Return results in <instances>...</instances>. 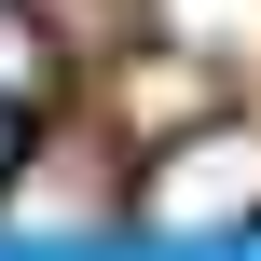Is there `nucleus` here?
Returning <instances> with one entry per match:
<instances>
[{
  "mask_svg": "<svg viewBox=\"0 0 261 261\" xmlns=\"http://www.w3.org/2000/svg\"><path fill=\"white\" fill-rule=\"evenodd\" d=\"M138 206L165 220V234H206V220H248L261 206V138L248 124H206V138H179L151 179H138Z\"/></svg>",
  "mask_w": 261,
  "mask_h": 261,
  "instance_id": "1",
  "label": "nucleus"
},
{
  "mask_svg": "<svg viewBox=\"0 0 261 261\" xmlns=\"http://www.w3.org/2000/svg\"><path fill=\"white\" fill-rule=\"evenodd\" d=\"M14 96H41V28L0 14V110H14Z\"/></svg>",
  "mask_w": 261,
  "mask_h": 261,
  "instance_id": "2",
  "label": "nucleus"
},
{
  "mask_svg": "<svg viewBox=\"0 0 261 261\" xmlns=\"http://www.w3.org/2000/svg\"><path fill=\"white\" fill-rule=\"evenodd\" d=\"M0 165H14V110H0Z\"/></svg>",
  "mask_w": 261,
  "mask_h": 261,
  "instance_id": "3",
  "label": "nucleus"
}]
</instances>
